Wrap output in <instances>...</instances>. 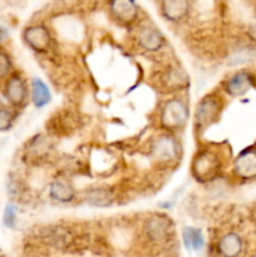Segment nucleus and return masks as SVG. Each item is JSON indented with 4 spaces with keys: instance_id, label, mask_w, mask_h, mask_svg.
Here are the masks:
<instances>
[{
    "instance_id": "f257e3e1",
    "label": "nucleus",
    "mask_w": 256,
    "mask_h": 257,
    "mask_svg": "<svg viewBox=\"0 0 256 257\" xmlns=\"http://www.w3.org/2000/svg\"><path fill=\"white\" fill-rule=\"evenodd\" d=\"M190 119V109L182 98H171L167 99L160 108L158 120L166 132L175 133L185 128Z\"/></svg>"
},
{
    "instance_id": "f03ea898",
    "label": "nucleus",
    "mask_w": 256,
    "mask_h": 257,
    "mask_svg": "<svg viewBox=\"0 0 256 257\" xmlns=\"http://www.w3.org/2000/svg\"><path fill=\"white\" fill-rule=\"evenodd\" d=\"M180 142L173 133L163 132L152 140L150 145V156L158 165H172L180 157Z\"/></svg>"
},
{
    "instance_id": "7ed1b4c3",
    "label": "nucleus",
    "mask_w": 256,
    "mask_h": 257,
    "mask_svg": "<svg viewBox=\"0 0 256 257\" xmlns=\"http://www.w3.org/2000/svg\"><path fill=\"white\" fill-rule=\"evenodd\" d=\"M220 170L221 160L217 152L210 148L197 151L193 157L192 166H191V171L196 180L200 182H208V181L215 180Z\"/></svg>"
},
{
    "instance_id": "20e7f679",
    "label": "nucleus",
    "mask_w": 256,
    "mask_h": 257,
    "mask_svg": "<svg viewBox=\"0 0 256 257\" xmlns=\"http://www.w3.org/2000/svg\"><path fill=\"white\" fill-rule=\"evenodd\" d=\"M222 103L221 98L215 93L201 98L195 109V125L196 131H205L211 127L220 117Z\"/></svg>"
},
{
    "instance_id": "39448f33",
    "label": "nucleus",
    "mask_w": 256,
    "mask_h": 257,
    "mask_svg": "<svg viewBox=\"0 0 256 257\" xmlns=\"http://www.w3.org/2000/svg\"><path fill=\"white\" fill-rule=\"evenodd\" d=\"M3 94L5 99L15 108H22L27 104L29 99V85L23 75L18 72H13L9 77L5 79L4 87H3Z\"/></svg>"
},
{
    "instance_id": "423d86ee",
    "label": "nucleus",
    "mask_w": 256,
    "mask_h": 257,
    "mask_svg": "<svg viewBox=\"0 0 256 257\" xmlns=\"http://www.w3.org/2000/svg\"><path fill=\"white\" fill-rule=\"evenodd\" d=\"M172 231V221L163 215L151 216L143 223V235L151 243H163L167 241Z\"/></svg>"
},
{
    "instance_id": "0eeeda50",
    "label": "nucleus",
    "mask_w": 256,
    "mask_h": 257,
    "mask_svg": "<svg viewBox=\"0 0 256 257\" xmlns=\"http://www.w3.org/2000/svg\"><path fill=\"white\" fill-rule=\"evenodd\" d=\"M23 40L35 53H47L52 45V35L44 25H30L23 32Z\"/></svg>"
},
{
    "instance_id": "6e6552de",
    "label": "nucleus",
    "mask_w": 256,
    "mask_h": 257,
    "mask_svg": "<svg viewBox=\"0 0 256 257\" xmlns=\"http://www.w3.org/2000/svg\"><path fill=\"white\" fill-rule=\"evenodd\" d=\"M255 78L246 70H238L223 82V90L232 98L242 97L253 87Z\"/></svg>"
},
{
    "instance_id": "1a4fd4ad",
    "label": "nucleus",
    "mask_w": 256,
    "mask_h": 257,
    "mask_svg": "<svg viewBox=\"0 0 256 257\" xmlns=\"http://www.w3.org/2000/svg\"><path fill=\"white\" fill-rule=\"evenodd\" d=\"M137 44L143 52L157 53L165 47L166 40L162 33L152 25H143L137 32Z\"/></svg>"
},
{
    "instance_id": "9d476101",
    "label": "nucleus",
    "mask_w": 256,
    "mask_h": 257,
    "mask_svg": "<svg viewBox=\"0 0 256 257\" xmlns=\"http://www.w3.org/2000/svg\"><path fill=\"white\" fill-rule=\"evenodd\" d=\"M160 83L167 92H180L190 85V77L182 68L171 67L161 75Z\"/></svg>"
},
{
    "instance_id": "9b49d317",
    "label": "nucleus",
    "mask_w": 256,
    "mask_h": 257,
    "mask_svg": "<svg viewBox=\"0 0 256 257\" xmlns=\"http://www.w3.org/2000/svg\"><path fill=\"white\" fill-rule=\"evenodd\" d=\"M233 172L241 180L256 178V151H242L233 161Z\"/></svg>"
},
{
    "instance_id": "f8f14e48",
    "label": "nucleus",
    "mask_w": 256,
    "mask_h": 257,
    "mask_svg": "<svg viewBox=\"0 0 256 257\" xmlns=\"http://www.w3.org/2000/svg\"><path fill=\"white\" fill-rule=\"evenodd\" d=\"M48 196L54 202L67 205L74 202L77 198V191L67 181L54 180L48 186Z\"/></svg>"
},
{
    "instance_id": "ddd939ff",
    "label": "nucleus",
    "mask_w": 256,
    "mask_h": 257,
    "mask_svg": "<svg viewBox=\"0 0 256 257\" xmlns=\"http://www.w3.org/2000/svg\"><path fill=\"white\" fill-rule=\"evenodd\" d=\"M109 10L113 17L123 24H131L138 17V7L135 0H110Z\"/></svg>"
},
{
    "instance_id": "4468645a",
    "label": "nucleus",
    "mask_w": 256,
    "mask_h": 257,
    "mask_svg": "<svg viewBox=\"0 0 256 257\" xmlns=\"http://www.w3.org/2000/svg\"><path fill=\"white\" fill-rule=\"evenodd\" d=\"M243 251V240L238 233L226 232L217 241V252L221 257H240Z\"/></svg>"
},
{
    "instance_id": "2eb2a0df",
    "label": "nucleus",
    "mask_w": 256,
    "mask_h": 257,
    "mask_svg": "<svg viewBox=\"0 0 256 257\" xmlns=\"http://www.w3.org/2000/svg\"><path fill=\"white\" fill-rule=\"evenodd\" d=\"M29 94L30 100H32L33 105L37 109H42V108L47 107L53 99L50 88L48 87V84L44 80L38 77H34L30 79Z\"/></svg>"
},
{
    "instance_id": "dca6fc26",
    "label": "nucleus",
    "mask_w": 256,
    "mask_h": 257,
    "mask_svg": "<svg viewBox=\"0 0 256 257\" xmlns=\"http://www.w3.org/2000/svg\"><path fill=\"white\" fill-rule=\"evenodd\" d=\"M190 10L188 0H161V13L170 22H180Z\"/></svg>"
},
{
    "instance_id": "f3484780",
    "label": "nucleus",
    "mask_w": 256,
    "mask_h": 257,
    "mask_svg": "<svg viewBox=\"0 0 256 257\" xmlns=\"http://www.w3.org/2000/svg\"><path fill=\"white\" fill-rule=\"evenodd\" d=\"M181 237L185 248L190 252H200L206 245V238L202 230L195 226H185L181 231Z\"/></svg>"
},
{
    "instance_id": "a211bd4d",
    "label": "nucleus",
    "mask_w": 256,
    "mask_h": 257,
    "mask_svg": "<svg viewBox=\"0 0 256 257\" xmlns=\"http://www.w3.org/2000/svg\"><path fill=\"white\" fill-rule=\"evenodd\" d=\"M84 202L90 207L108 208L114 203V196L105 187L89 188L84 193Z\"/></svg>"
},
{
    "instance_id": "6ab92c4d",
    "label": "nucleus",
    "mask_w": 256,
    "mask_h": 257,
    "mask_svg": "<svg viewBox=\"0 0 256 257\" xmlns=\"http://www.w3.org/2000/svg\"><path fill=\"white\" fill-rule=\"evenodd\" d=\"M50 148L52 147H50L49 140L43 135H37L27 145V155L32 160L40 161L49 155Z\"/></svg>"
},
{
    "instance_id": "aec40b11",
    "label": "nucleus",
    "mask_w": 256,
    "mask_h": 257,
    "mask_svg": "<svg viewBox=\"0 0 256 257\" xmlns=\"http://www.w3.org/2000/svg\"><path fill=\"white\" fill-rule=\"evenodd\" d=\"M18 216H19L18 206L13 202L7 203L4 207V212H3V225L7 228L13 230V228L17 227Z\"/></svg>"
},
{
    "instance_id": "412c9836",
    "label": "nucleus",
    "mask_w": 256,
    "mask_h": 257,
    "mask_svg": "<svg viewBox=\"0 0 256 257\" xmlns=\"http://www.w3.org/2000/svg\"><path fill=\"white\" fill-rule=\"evenodd\" d=\"M15 123V114L9 108L0 107V133L9 132Z\"/></svg>"
},
{
    "instance_id": "4be33fe9",
    "label": "nucleus",
    "mask_w": 256,
    "mask_h": 257,
    "mask_svg": "<svg viewBox=\"0 0 256 257\" xmlns=\"http://www.w3.org/2000/svg\"><path fill=\"white\" fill-rule=\"evenodd\" d=\"M13 73V60L5 50L0 49V83L5 82Z\"/></svg>"
},
{
    "instance_id": "5701e85b",
    "label": "nucleus",
    "mask_w": 256,
    "mask_h": 257,
    "mask_svg": "<svg viewBox=\"0 0 256 257\" xmlns=\"http://www.w3.org/2000/svg\"><path fill=\"white\" fill-rule=\"evenodd\" d=\"M248 37H250L253 42H256V18L252 20L250 27H248Z\"/></svg>"
},
{
    "instance_id": "b1692460",
    "label": "nucleus",
    "mask_w": 256,
    "mask_h": 257,
    "mask_svg": "<svg viewBox=\"0 0 256 257\" xmlns=\"http://www.w3.org/2000/svg\"><path fill=\"white\" fill-rule=\"evenodd\" d=\"M8 38V32L5 30V28H2L0 27V43L4 42L5 39Z\"/></svg>"
},
{
    "instance_id": "393cba45",
    "label": "nucleus",
    "mask_w": 256,
    "mask_h": 257,
    "mask_svg": "<svg viewBox=\"0 0 256 257\" xmlns=\"http://www.w3.org/2000/svg\"><path fill=\"white\" fill-rule=\"evenodd\" d=\"M251 257H256V253H255V255H253V256H251Z\"/></svg>"
}]
</instances>
